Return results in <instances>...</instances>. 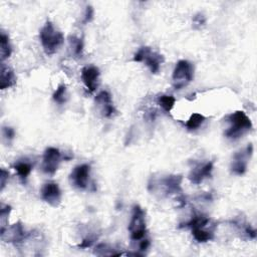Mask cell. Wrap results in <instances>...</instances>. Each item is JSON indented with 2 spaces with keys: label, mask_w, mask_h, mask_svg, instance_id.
Returning a JSON list of instances; mask_svg holds the SVG:
<instances>
[{
  "label": "cell",
  "mask_w": 257,
  "mask_h": 257,
  "mask_svg": "<svg viewBox=\"0 0 257 257\" xmlns=\"http://www.w3.org/2000/svg\"><path fill=\"white\" fill-rule=\"evenodd\" d=\"M39 38L43 51L48 56L55 55L64 41L62 32L57 30L51 21H46L45 25L40 29Z\"/></svg>",
  "instance_id": "cell-1"
},
{
  "label": "cell",
  "mask_w": 257,
  "mask_h": 257,
  "mask_svg": "<svg viewBox=\"0 0 257 257\" xmlns=\"http://www.w3.org/2000/svg\"><path fill=\"white\" fill-rule=\"evenodd\" d=\"M230 127L225 132V136L229 139L236 140L252 129V123L247 114L242 111H237L227 116Z\"/></svg>",
  "instance_id": "cell-2"
},
{
  "label": "cell",
  "mask_w": 257,
  "mask_h": 257,
  "mask_svg": "<svg viewBox=\"0 0 257 257\" xmlns=\"http://www.w3.org/2000/svg\"><path fill=\"white\" fill-rule=\"evenodd\" d=\"M194 78V66L188 60H179L173 72V86L176 89H182L188 86Z\"/></svg>",
  "instance_id": "cell-3"
},
{
  "label": "cell",
  "mask_w": 257,
  "mask_h": 257,
  "mask_svg": "<svg viewBox=\"0 0 257 257\" xmlns=\"http://www.w3.org/2000/svg\"><path fill=\"white\" fill-rule=\"evenodd\" d=\"M131 238L134 241L142 240L146 235L145 211L139 205L133 207V214L129 225Z\"/></svg>",
  "instance_id": "cell-4"
},
{
  "label": "cell",
  "mask_w": 257,
  "mask_h": 257,
  "mask_svg": "<svg viewBox=\"0 0 257 257\" xmlns=\"http://www.w3.org/2000/svg\"><path fill=\"white\" fill-rule=\"evenodd\" d=\"M134 60L137 62H145L152 74H157L160 71L162 63L164 62V57L153 52L148 46H143L135 55Z\"/></svg>",
  "instance_id": "cell-5"
},
{
  "label": "cell",
  "mask_w": 257,
  "mask_h": 257,
  "mask_svg": "<svg viewBox=\"0 0 257 257\" xmlns=\"http://www.w3.org/2000/svg\"><path fill=\"white\" fill-rule=\"evenodd\" d=\"M61 160V154L58 149L50 147L45 150L43 159H42V165L41 169L45 174L49 175H54L60 164Z\"/></svg>",
  "instance_id": "cell-6"
},
{
  "label": "cell",
  "mask_w": 257,
  "mask_h": 257,
  "mask_svg": "<svg viewBox=\"0 0 257 257\" xmlns=\"http://www.w3.org/2000/svg\"><path fill=\"white\" fill-rule=\"evenodd\" d=\"M252 153H253V147L251 144H249L245 150L236 153L232 161V165H231L232 172L236 175H243L246 172L248 160L252 156Z\"/></svg>",
  "instance_id": "cell-7"
},
{
  "label": "cell",
  "mask_w": 257,
  "mask_h": 257,
  "mask_svg": "<svg viewBox=\"0 0 257 257\" xmlns=\"http://www.w3.org/2000/svg\"><path fill=\"white\" fill-rule=\"evenodd\" d=\"M89 172H90V166L87 164H83L77 166L69 179H71L72 184L78 189H86L88 186V181H89Z\"/></svg>",
  "instance_id": "cell-8"
},
{
  "label": "cell",
  "mask_w": 257,
  "mask_h": 257,
  "mask_svg": "<svg viewBox=\"0 0 257 257\" xmlns=\"http://www.w3.org/2000/svg\"><path fill=\"white\" fill-rule=\"evenodd\" d=\"M40 195L43 201L54 207H57L61 201V191L59 186L54 182L44 184L41 188Z\"/></svg>",
  "instance_id": "cell-9"
},
{
  "label": "cell",
  "mask_w": 257,
  "mask_h": 257,
  "mask_svg": "<svg viewBox=\"0 0 257 257\" xmlns=\"http://www.w3.org/2000/svg\"><path fill=\"white\" fill-rule=\"evenodd\" d=\"M82 81L86 87L90 91H95L99 86L100 69L95 65H86L82 69Z\"/></svg>",
  "instance_id": "cell-10"
},
{
  "label": "cell",
  "mask_w": 257,
  "mask_h": 257,
  "mask_svg": "<svg viewBox=\"0 0 257 257\" xmlns=\"http://www.w3.org/2000/svg\"><path fill=\"white\" fill-rule=\"evenodd\" d=\"M96 103L105 118H111L115 113L111 93L107 90L101 91L96 97Z\"/></svg>",
  "instance_id": "cell-11"
},
{
  "label": "cell",
  "mask_w": 257,
  "mask_h": 257,
  "mask_svg": "<svg viewBox=\"0 0 257 257\" xmlns=\"http://www.w3.org/2000/svg\"><path fill=\"white\" fill-rule=\"evenodd\" d=\"M2 240H7V242L20 243L27 237L26 231L23 229L21 223L13 224L10 228L5 229L3 232H0Z\"/></svg>",
  "instance_id": "cell-12"
},
{
  "label": "cell",
  "mask_w": 257,
  "mask_h": 257,
  "mask_svg": "<svg viewBox=\"0 0 257 257\" xmlns=\"http://www.w3.org/2000/svg\"><path fill=\"white\" fill-rule=\"evenodd\" d=\"M213 171V163L207 162L203 165H199L192 169L189 174V179L193 184H201L206 178L211 177Z\"/></svg>",
  "instance_id": "cell-13"
},
{
  "label": "cell",
  "mask_w": 257,
  "mask_h": 257,
  "mask_svg": "<svg viewBox=\"0 0 257 257\" xmlns=\"http://www.w3.org/2000/svg\"><path fill=\"white\" fill-rule=\"evenodd\" d=\"M0 88L6 89L13 86L16 84V78L11 68L1 63V73H0Z\"/></svg>",
  "instance_id": "cell-14"
},
{
  "label": "cell",
  "mask_w": 257,
  "mask_h": 257,
  "mask_svg": "<svg viewBox=\"0 0 257 257\" xmlns=\"http://www.w3.org/2000/svg\"><path fill=\"white\" fill-rule=\"evenodd\" d=\"M181 176H168L163 180V186L167 194H178L181 192Z\"/></svg>",
  "instance_id": "cell-15"
},
{
  "label": "cell",
  "mask_w": 257,
  "mask_h": 257,
  "mask_svg": "<svg viewBox=\"0 0 257 257\" xmlns=\"http://www.w3.org/2000/svg\"><path fill=\"white\" fill-rule=\"evenodd\" d=\"M13 168L17 172V175L19 176L20 180L25 183L28 180L29 176L30 175L33 166L29 161L21 160V161H17L15 163V164L13 165Z\"/></svg>",
  "instance_id": "cell-16"
},
{
  "label": "cell",
  "mask_w": 257,
  "mask_h": 257,
  "mask_svg": "<svg viewBox=\"0 0 257 257\" xmlns=\"http://www.w3.org/2000/svg\"><path fill=\"white\" fill-rule=\"evenodd\" d=\"M191 229L194 239L200 243L212 240L214 237V233L212 231L207 230L206 227H193Z\"/></svg>",
  "instance_id": "cell-17"
},
{
  "label": "cell",
  "mask_w": 257,
  "mask_h": 257,
  "mask_svg": "<svg viewBox=\"0 0 257 257\" xmlns=\"http://www.w3.org/2000/svg\"><path fill=\"white\" fill-rule=\"evenodd\" d=\"M0 42H1V46H0V55H1V60L3 61L10 57L12 52L11 45L9 43V37L3 31L1 32V36H0Z\"/></svg>",
  "instance_id": "cell-18"
},
{
  "label": "cell",
  "mask_w": 257,
  "mask_h": 257,
  "mask_svg": "<svg viewBox=\"0 0 257 257\" xmlns=\"http://www.w3.org/2000/svg\"><path fill=\"white\" fill-rule=\"evenodd\" d=\"M205 116L201 114H198V113H195L193 114L191 116H190V119L187 121L186 123V128L190 130V131H195L197 130L198 128H200L203 123L205 122Z\"/></svg>",
  "instance_id": "cell-19"
},
{
  "label": "cell",
  "mask_w": 257,
  "mask_h": 257,
  "mask_svg": "<svg viewBox=\"0 0 257 257\" xmlns=\"http://www.w3.org/2000/svg\"><path fill=\"white\" fill-rule=\"evenodd\" d=\"M69 45L73 51V54L77 57H82L84 52V41L82 38L77 36H71L69 38Z\"/></svg>",
  "instance_id": "cell-20"
},
{
  "label": "cell",
  "mask_w": 257,
  "mask_h": 257,
  "mask_svg": "<svg viewBox=\"0 0 257 257\" xmlns=\"http://www.w3.org/2000/svg\"><path fill=\"white\" fill-rule=\"evenodd\" d=\"M176 100L173 96H168V95H163L160 96L158 99V104L160 107L163 109V111L166 113H170L173 107L175 106Z\"/></svg>",
  "instance_id": "cell-21"
},
{
  "label": "cell",
  "mask_w": 257,
  "mask_h": 257,
  "mask_svg": "<svg viewBox=\"0 0 257 257\" xmlns=\"http://www.w3.org/2000/svg\"><path fill=\"white\" fill-rule=\"evenodd\" d=\"M54 101L59 105H63L67 100V89L65 85H60L54 93Z\"/></svg>",
  "instance_id": "cell-22"
},
{
  "label": "cell",
  "mask_w": 257,
  "mask_h": 257,
  "mask_svg": "<svg viewBox=\"0 0 257 257\" xmlns=\"http://www.w3.org/2000/svg\"><path fill=\"white\" fill-rule=\"evenodd\" d=\"M206 17L202 13H197L193 17V27L196 29H200L202 27L205 26Z\"/></svg>",
  "instance_id": "cell-23"
},
{
  "label": "cell",
  "mask_w": 257,
  "mask_h": 257,
  "mask_svg": "<svg viewBox=\"0 0 257 257\" xmlns=\"http://www.w3.org/2000/svg\"><path fill=\"white\" fill-rule=\"evenodd\" d=\"M10 211H11L10 206H8V205H2L1 206V210H0V217H1L2 222L4 221V219H6V217H8Z\"/></svg>",
  "instance_id": "cell-24"
},
{
  "label": "cell",
  "mask_w": 257,
  "mask_h": 257,
  "mask_svg": "<svg viewBox=\"0 0 257 257\" xmlns=\"http://www.w3.org/2000/svg\"><path fill=\"white\" fill-rule=\"evenodd\" d=\"M3 136L6 140H8V141H11V140L15 137V132L10 127H4L3 128Z\"/></svg>",
  "instance_id": "cell-25"
},
{
  "label": "cell",
  "mask_w": 257,
  "mask_h": 257,
  "mask_svg": "<svg viewBox=\"0 0 257 257\" xmlns=\"http://www.w3.org/2000/svg\"><path fill=\"white\" fill-rule=\"evenodd\" d=\"M8 176H9V173L6 170L1 169V174H0V185H1V191L4 189Z\"/></svg>",
  "instance_id": "cell-26"
},
{
  "label": "cell",
  "mask_w": 257,
  "mask_h": 257,
  "mask_svg": "<svg viewBox=\"0 0 257 257\" xmlns=\"http://www.w3.org/2000/svg\"><path fill=\"white\" fill-rule=\"evenodd\" d=\"M93 16V9L91 6H86V13H85V18H84V22L87 23L92 19Z\"/></svg>",
  "instance_id": "cell-27"
},
{
  "label": "cell",
  "mask_w": 257,
  "mask_h": 257,
  "mask_svg": "<svg viewBox=\"0 0 257 257\" xmlns=\"http://www.w3.org/2000/svg\"><path fill=\"white\" fill-rule=\"evenodd\" d=\"M149 246H150L149 240L148 239H143L141 241V243H140V250L145 251V250H147L149 248Z\"/></svg>",
  "instance_id": "cell-28"
}]
</instances>
